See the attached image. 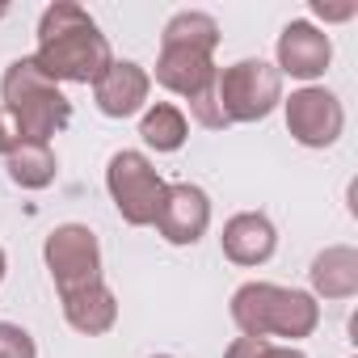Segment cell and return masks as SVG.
I'll return each mask as SVG.
<instances>
[{
	"label": "cell",
	"instance_id": "11",
	"mask_svg": "<svg viewBox=\"0 0 358 358\" xmlns=\"http://www.w3.org/2000/svg\"><path fill=\"white\" fill-rule=\"evenodd\" d=\"M148 93H152V76L135 59H114L101 72V80L93 85V101L106 118H131L148 110Z\"/></svg>",
	"mask_w": 358,
	"mask_h": 358
},
{
	"label": "cell",
	"instance_id": "6",
	"mask_svg": "<svg viewBox=\"0 0 358 358\" xmlns=\"http://www.w3.org/2000/svg\"><path fill=\"white\" fill-rule=\"evenodd\" d=\"M43 262L51 270L55 291H72L101 278V245L89 224H59L43 241Z\"/></svg>",
	"mask_w": 358,
	"mask_h": 358
},
{
	"label": "cell",
	"instance_id": "16",
	"mask_svg": "<svg viewBox=\"0 0 358 358\" xmlns=\"http://www.w3.org/2000/svg\"><path fill=\"white\" fill-rule=\"evenodd\" d=\"M139 139L152 148V152H182L186 139H190V118L182 106L173 101H156L143 110L139 118Z\"/></svg>",
	"mask_w": 358,
	"mask_h": 358
},
{
	"label": "cell",
	"instance_id": "15",
	"mask_svg": "<svg viewBox=\"0 0 358 358\" xmlns=\"http://www.w3.org/2000/svg\"><path fill=\"white\" fill-rule=\"evenodd\" d=\"M5 169L9 182L22 190H47L59 173V160L51 152V143H30V139H13V148L5 152Z\"/></svg>",
	"mask_w": 358,
	"mask_h": 358
},
{
	"label": "cell",
	"instance_id": "13",
	"mask_svg": "<svg viewBox=\"0 0 358 358\" xmlns=\"http://www.w3.org/2000/svg\"><path fill=\"white\" fill-rule=\"evenodd\" d=\"M59 303H64V320L85 337H101V333H110L118 324V299L106 287V278L59 291Z\"/></svg>",
	"mask_w": 358,
	"mask_h": 358
},
{
	"label": "cell",
	"instance_id": "22",
	"mask_svg": "<svg viewBox=\"0 0 358 358\" xmlns=\"http://www.w3.org/2000/svg\"><path fill=\"white\" fill-rule=\"evenodd\" d=\"M13 148V131H9V122H5V110H0V156H5Z\"/></svg>",
	"mask_w": 358,
	"mask_h": 358
},
{
	"label": "cell",
	"instance_id": "18",
	"mask_svg": "<svg viewBox=\"0 0 358 358\" xmlns=\"http://www.w3.org/2000/svg\"><path fill=\"white\" fill-rule=\"evenodd\" d=\"M224 358H308L299 345H274V341H262V337H236Z\"/></svg>",
	"mask_w": 358,
	"mask_h": 358
},
{
	"label": "cell",
	"instance_id": "8",
	"mask_svg": "<svg viewBox=\"0 0 358 358\" xmlns=\"http://www.w3.org/2000/svg\"><path fill=\"white\" fill-rule=\"evenodd\" d=\"M156 232L169 245H199L211 228V199L194 182H173L164 186V199L156 207Z\"/></svg>",
	"mask_w": 358,
	"mask_h": 358
},
{
	"label": "cell",
	"instance_id": "24",
	"mask_svg": "<svg viewBox=\"0 0 358 358\" xmlns=\"http://www.w3.org/2000/svg\"><path fill=\"white\" fill-rule=\"evenodd\" d=\"M0 17H9V9H5V5H0Z\"/></svg>",
	"mask_w": 358,
	"mask_h": 358
},
{
	"label": "cell",
	"instance_id": "10",
	"mask_svg": "<svg viewBox=\"0 0 358 358\" xmlns=\"http://www.w3.org/2000/svg\"><path fill=\"white\" fill-rule=\"evenodd\" d=\"M215 55L211 51H203V47H177V43H160V55H156V72H148V76H156V85L160 89H169V93H177V97H194V93H203L211 80H215Z\"/></svg>",
	"mask_w": 358,
	"mask_h": 358
},
{
	"label": "cell",
	"instance_id": "20",
	"mask_svg": "<svg viewBox=\"0 0 358 358\" xmlns=\"http://www.w3.org/2000/svg\"><path fill=\"white\" fill-rule=\"evenodd\" d=\"M0 358H38L30 329H22L13 320H0Z\"/></svg>",
	"mask_w": 358,
	"mask_h": 358
},
{
	"label": "cell",
	"instance_id": "1",
	"mask_svg": "<svg viewBox=\"0 0 358 358\" xmlns=\"http://www.w3.org/2000/svg\"><path fill=\"white\" fill-rule=\"evenodd\" d=\"M30 59L55 85H97L101 72L114 64V51L89 9L72 0H55L38 17V51Z\"/></svg>",
	"mask_w": 358,
	"mask_h": 358
},
{
	"label": "cell",
	"instance_id": "19",
	"mask_svg": "<svg viewBox=\"0 0 358 358\" xmlns=\"http://www.w3.org/2000/svg\"><path fill=\"white\" fill-rule=\"evenodd\" d=\"M190 114H194V122H199V127H207V131H224V127H228L224 106H220V97H215V80H211L203 93H194V97H190Z\"/></svg>",
	"mask_w": 358,
	"mask_h": 358
},
{
	"label": "cell",
	"instance_id": "3",
	"mask_svg": "<svg viewBox=\"0 0 358 358\" xmlns=\"http://www.w3.org/2000/svg\"><path fill=\"white\" fill-rule=\"evenodd\" d=\"M0 101H5V118L13 122V139L30 143H51L72 122V101L55 80H47L34 59H13L0 76Z\"/></svg>",
	"mask_w": 358,
	"mask_h": 358
},
{
	"label": "cell",
	"instance_id": "23",
	"mask_svg": "<svg viewBox=\"0 0 358 358\" xmlns=\"http://www.w3.org/2000/svg\"><path fill=\"white\" fill-rule=\"evenodd\" d=\"M5 270H9V262H5V249H0V282H5Z\"/></svg>",
	"mask_w": 358,
	"mask_h": 358
},
{
	"label": "cell",
	"instance_id": "2",
	"mask_svg": "<svg viewBox=\"0 0 358 358\" xmlns=\"http://www.w3.org/2000/svg\"><path fill=\"white\" fill-rule=\"evenodd\" d=\"M232 324L241 329V337H312L320 324V303L312 291H295V287H278V282H245L232 291Z\"/></svg>",
	"mask_w": 358,
	"mask_h": 358
},
{
	"label": "cell",
	"instance_id": "9",
	"mask_svg": "<svg viewBox=\"0 0 358 358\" xmlns=\"http://www.w3.org/2000/svg\"><path fill=\"white\" fill-rule=\"evenodd\" d=\"M274 68H278V76H291V80H303V85H312L316 76H324L329 72V64H333V38L320 30V26H312V22H287L282 26V34H278V47H274Z\"/></svg>",
	"mask_w": 358,
	"mask_h": 358
},
{
	"label": "cell",
	"instance_id": "14",
	"mask_svg": "<svg viewBox=\"0 0 358 358\" xmlns=\"http://www.w3.org/2000/svg\"><path fill=\"white\" fill-rule=\"evenodd\" d=\"M312 295L316 299H354L358 295V249L354 245H329L312 257Z\"/></svg>",
	"mask_w": 358,
	"mask_h": 358
},
{
	"label": "cell",
	"instance_id": "5",
	"mask_svg": "<svg viewBox=\"0 0 358 358\" xmlns=\"http://www.w3.org/2000/svg\"><path fill=\"white\" fill-rule=\"evenodd\" d=\"M164 177L156 173V164L143 156V152H114L110 164H106V190H110V203L114 211L122 215V224L131 228H148L156 220V207L164 199Z\"/></svg>",
	"mask_w": 358,
	"mask_h": 358
},
{
	"label": "cell",
	"instance_id": "4",
	"mask_svg": "<svg viewBox=\"0 0 358 358\" xmlns=\"http://www.w3.org/2000/svg\"><path fill=\"white\" fill-rule=\"evenodd\" d=\"M215 97L232 122H262L282 106V76L266 59H236L215 72Z\"/></svg>",
	"mask_w": 358,
	"mask_h": 358
},
{
	"label": "cell",
	"instance_id": "12",
	"mask_svg": "<svg viewBox=\"0 0 358 358\" xmlns=\"http://www.w3.org/2000/svg\"><path fill=\"white\" fill-rule=\"evenodd\" d=\"M220 245H224V257H228L232 266L253 270V266H266V262L274 257V249H278V228H274L270 215H262V211H241V215H232V220L224 224Z\"/></svg>",
	"mask_w": 358,
	"mask_h": 358
},
{
	"label": "cell",
	"instance_id": "7",
	"mask_svg": "<svg viewBox=\"0 0 358 358\" xmlns=\"http://www.w3.org/2000/svg\"><path fill=\"white\" fill-rule=\"evenodd\" d=\"M282 114L291 139L303 148H333L345 131V110L337 93H329L324 85H303L291 97H282Z\"/></svg>",
	"mask_w": 358,
	"mask_h": 358
},
{
	"label": "cell",
	"instance_id": "17",
	"mask_svg": "<svg viewBox=\"0 0 358 358\" xmlns=\"http://www.w3.org/2000/svg\"><path fill=\"white\" fill-rule=\"evenodd\" d=\"M160 43H177V47H203L215 55L220 47V22L211 13H199V9H182V13H173L164 22V34Z\"/></svg>",
	"mask_w": 358,
	"mask_h": 358
},
{
	"label": "cell",
	"instance_id": "21",
	"mask_svg": "<svg viewBox=\"0 0 358 358\" xmlns=\"http://www.w3.org/2000/svg\"><path fill=\"white\" fill-rule=\"evenodd\" d=\"M312 13H316L320 22H350V17L358 13V5H354V0H345V5H329V0H312Z\"/></svg>",
	"mask_w": 358,
	"mask_h": 358
},
{
	"label": "cell",
	"instance_id": "25",
	"mask_svg": "<svg viewBox=\"0 0 358 358\" xmlns=\"http://www.w3.org/2000/svg\"><path fill=\"white\" fill-rule=\"evenodd\" d=\"M152 358H173V354H152Z\"/></svg>",
	"mask_w": 358,
	"mask_h": 358
}]
</instances>
